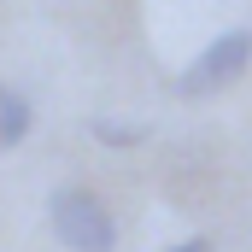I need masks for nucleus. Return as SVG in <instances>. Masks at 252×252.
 I'll list each match as a JSON object with an SVG mask.
<instances>
[{
  "label": "nucleus",
  "mask_w": 252,
  "mask_h": 252,
  "mask_svg": "<svg viewBox=\"0 0 252 252\" xmlns=\"http://www.w3.org/2000/svg\"><path fill=\"white\" fill-rule=\"evenodd\" d=\"M247 64H252V30H247V24H235V30L211 35V41H205V47L170 76V88H176L182 100H211V94H223Z\"/></svg>",
  "instance_id": "obj_1"
},
{
  "label": "nucleus",
  "mask_w": 252,
  "mask_h": 252,
  "mask_svg": "<svg viewBox=\"0 0 252 252\" xmlns=\"http://www.w3.org/2000/svg\"><path fill=\"white\" fill-rule=\"evenodd\" d=\"M47 223L70 252H112L118 247V223L106 211V199L88 188H53L47 193Z\"/></svg>",
  "instance_id": "obj_2"
},
{
  "label": "nucleus",
  "mask_w": 252,
  "mask_h": 252,
  "mask_svg": "<svg viewBox=\"0 0 252 252\" xmlns=\"http://www.w3.org/2000/svg\"><path fill=\"white\" fill-rule=\"evenodd\" d=\"M164 252H211V241H205V235H193V241H176V247H164Z\"/></svg>",
  "instance_id": "obj_5"
},
{
  "label": "nucleus",
  "mask_w": 252,
  "mask_h": 252,
  "mask_svg": "<svg viewBox=\"0 0 252 252\" xmlns=\"http://www.w3.org/2000/svg\"><path fill=\"white\" fill-rule=\"evenodd\" d=\"M88 135L106 141V147H141L147 141V124H118V118H88Z\"/></svg>",
  "instance_id": "obj_4"
},
{
  "label": "nucleus",
  "mask_w": 252,
  "mask_h": 252,
  "mask_svg": "<svg viewBox=\"0 0 252 252\" xmlns=\"http://www.w3.org/2000/svg\"><path fill=\"white\" fill-rule=\"evenodd\" d=\"M30 124H35L30 100H24L18 88H0V153H6V147H18V141L30 135Z\"/></svg>",
  "instance_id": "obj_3"
}]
</instances>
